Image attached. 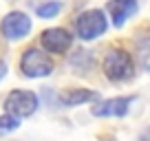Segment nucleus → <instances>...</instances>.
Wrapping results in <instances>:
<instances>
[{
  "label": "nucleus",
  "mask_w": 150,
  "mask_h": 141,
  "mask_svg": "<svg viewBox=\"0 0 150 141\" xmlns=\"http://www.w3.org/2000/svg\"><path fill=\"white\" fill-rule=\"evenodd\" d=\"M102 68H104V75L110 82H126L135 75V60L124 49H112L106 53Z\"/></svg>",
  "instance_id": "f257e3e1"
},
{
  "label": "nucleus",
  "mask_w": 150,
  "mask_h": 141,
  "mask_svg": "<svg viewBox=\"0 0 150 141\" xmlns=\"http://www.w3.org/2000/svg\"><path fill=\"white\" fill-rule=\"evenodd\" d=\"M20 70L24 77H47L53 73V62L40 49H27L20 57Z\"/></svg>",
  "instance_id": "f03ea898"
},
{
  "label": "nucleus",
  "mask_w": 150,
  "mask_h": 141,
  "mask_svg": "<svg viewBox=\"0 0 150 141\" xmlns=\"http://www.w3.org/2000/svg\"><path fill=\"white\" fill-rule=\"evenodd\" d=\"M75 29H77V35L82 40H95V38H99V35L106 33L108 20H106L102 9H88V11L77 16Z\"/></svg>",
  "instance_id": "7ed1b4c3"
},
{
  "label": "nucleus",
  "mask_w": 150,
  "mask_h": 141,
  "mask_svg": "<svg viewBox=\"0 0 150 141\" xmlns=\"http://www.w3.org/2000/svg\"><path fill=\"white\" fill-rule=\"evenodd\" d=\"M5 110L16 119L31 117L38 110V95L33 90H11L5 99Z\"/></svg>",
  "instance_id": "20e7f679"
},
{
  "label": "nucleus",
  "mask_w": 150,
  "mask_h": 141,
  "mask_svg": "<svg viewBox=\"0 0 150 141\" xmlns=\"http://www.w3.org/2000/svg\"><path fill=\"white\" fill-rule=\"evenodd\" d=\"M31 31V18L22 11H11L0 22V33L7 40H22Z\"/></svg>",
  "instance_id": "39448f33"
},
{
  "label": "nucleus",
  "mask_w": 150,
  "mask_h": 141,
  "mask_svg": "<svg viewBox=\"0 0 150 141\" xmlns=\"http://www.w3.org/2000/svg\"><path fill=\"white\" fill-rule=\"evenodd\" d=\"M40 44H42V49L47 53H66L71 49V44H73V35L62 27H53V29L42 31Z\"/></svg>",
  "instance_id": "423d86ee"
},
{
  "label": "nucleus",
  "mask_w": 150,
  "mask_h": 141,
  "mask_svg": "<svg viewBox=\"0 0 150 141\" xmlns=\"http://www.w3.org/2000/svg\"><path fill=\"white\" fill-rule=\"evenodd\" d=\"M132 104V97H112L106 102H99L93 106L91 113L95 117H124Z\"/></svg>",
  "instance_id": "0eeeda50"
},
{
  "label": "nucleus",
  "mask_w": 150,
  "mask_h": 141,
  "mask_svg": "<svg viewBox=\"0 0 150 141\" xmlns=\"http://www.w3.org/2000/svg\"><path fill=\"white\" fill-rule=\"evenodd\" d=\"M108 11L115 27H124L128 18L137 13V0H110L108 2Z\"/></svg>",
  "instance_id": "6e6552de"
},
{
  "label": "nucleus",
  "mask_w": 150,
  "mask_h": 141,
  "mask_svg": "<svg viewBox=\"0 0 150 141\" xmlns=\"http://www.w3.org/2000/svg\"><path fill=\"white\" fill-rule=\"evenodd\" d=\"M91 99H97V93L86 90V88H73V90H69V93L62 95L60 102L64 104V106H80V104L91 102Z\"/></svg>",
  "instance_id": "1a4fd4ad"
},
{
  "label": "nucleus",
  "mask_w": 150,
  "mask_h": 141,
  "mask_svg": "<svg viewBox=\"0 0 150 141\" xmlns=\"http://www.w3.org/2000/svg\"><path fill=\"white\" fill-rule=\"evenodd\" d=\"M60 9H62V2H57V0H51V2H44V5H40V7L35 9V13H38V18L49 20V18H55V16L60 13Z\"/></svg>",
  "instance_id": "9d476101"
},
{
  "label": "nucleus",
  "mask_w": 150,
  "mask_h": 141,
  "mask_svg": "<svg viewBox=\"0 0 150 141\" xmlns=\"http://www.w3.org/2000/svg\"><path fill=\"white\" fill-rule=\"evenodd\" d=\"M20 126V119L11 117L9 113H5L2 117H0V135H7V132H13L16 128Z\"/></svg>",
  "instance_id": "9b49d317"
},
{
  "label": "nucleus",
  "mask_w": 150,
  "mask_h": 141,
  "mask_svg": "<svg viewBox=\"0 0 150 141\" xmlns=\"http://www.w3.org/2000/svg\"><path fill=\"white\" fill-rule=\"evenodd\" d=\"M5 70H7V64H5V62H0V80H2V75H5Z\"/></svg>",
  "instance_id": "f8f14e48"
}]
</instances>
